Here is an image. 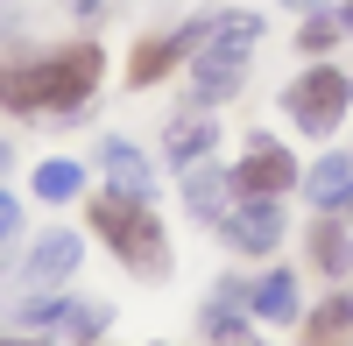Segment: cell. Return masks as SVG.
<instances>
[{
    "label": "cell",
    "instance_id": "obj_21",
    "mask_svg": "<svg viewBox=\"0 0 353 346\" xmlns=\"http://www.w3.org/2000/svg\"><path fill=\"white\" fill-rule=\"evenodd\" d=\"M8 28H14V0H0V36H8Z\"/></svg>",
    "mask_w": 353,
    "mask_h": 346
},
{
    "label": "cell",
    "instance_id": "obj_6",
    "mask_svg": "<svg viewBox=\"0 0 353 346\" xmlns=\"http://www.w3.org/2000/svg\"><path fill=\"white\" fill-rule=\"evenodd\" d=\"M297 184V163H290V149H276V141H261V149L233 170V191H248V198H276Z\"/></svg>",
    "mask_w": 353,
    "mask_h": 346
},
{
    "label": "cell",
    "instance_id": "obj_16",
    "mask_svg": "<svg viewBox=\"0 0 353 346\" xmlns=\"http://www.w3.org/2000/svg\"><path fill=\"white\" fill-rule=\"evenodd\" d=\"M212 149V121H170V163H198Z\"/></svg>",
    "mask_w": 353,
    "mask_h": 346
},
{
    "label": "cell",
    "instance_id": "obj_3",
    "mask_svg": "<svg viewBox=\"0 0 353 346\" xmlns=\"http://www.w3.org/2000/svg\"><path fill=\"white\" fill-rule=\"evenodd\" d=\"M254 36H261V21H254L248 8H241V14H219V21H212V36H205V50H198V71H191V92H198L205 106H212V99H226L233 85H241Z\"/></svg>",
    "mask_w": 353,
    "mask_h": 346
},
{
    "label": "cell",
    "instance_id": "obj_11",
    "mask_svg": "<svg viewBox=\"0 0 353 346\" xmlns=\"http://www.w3.org/2000/svg\"><path fill=\"white\" fill-rule=\"evenodd\" d=\"M106 177H113V191H121V198H149V163H141L121 134L106 141Z\"/></svg>",
    "mask_w": 353,
    "mask_h": 346
},
{
    "label": "cell",
    "instance_id": "obj_26",
    "mask_svg": "<svg viewBox=\"0 0 353 346\" xmlns=\"http://www.w3.org/2000/svg\"><path fill=\"white\" fill-rule=\"evenodd\" d=\"M0 170H8V141H0Z\"/></svg>",
    "mask_w": 353,
    "mask_h": 346
},
{
    "label": "cell",
    "instance_id": "obj_13",
    "mask_svg": "<svg viewBox=\"0 0 353 346\" xmlns=\"http://www.w3.org/2000/svg\"><path fill=\"white\" fill-rule=\"evenodd\" d=\"M78 184H85V170H78L71 156H57V163H43V170H36V198H50V205H64Z\"/></svg>",
    "mask_w": 353,
    "mask_h": 346
},
{
    "label": "cell",
    "instance_id": "obj_19",
    "mask_svg": "<svg viewBox=\"0 0 353 346\" xmlns=\"http://www.w3.org/2000/svg\"><path fill=\"white\" fill-rule=\"evenodd\" d=\"M71 311L78 304H64V297H36V304H21V325H71Z\"/></svg>",
    "mask_w": 353,
    "mask_h": 346
},
{
    "label": "cell",
    "instance_id": "obj_25",
    "mask_svg": "<svg viewBox=\"0 0 353 346\" xmlns=\"http://www.w3.org/2000/svg\"><path fill=\"white\" fill-rule=\"evenodd\" d=\"M78 8H85V14H92V8H99V0H78Z\"/></svg>",
    "mask_w": 353,
    "mask_h": 346
},
{
    "label": "cell",
    "instance_id": "obj_10",
    "mask_svg": "<svg viewBox=\"0 0 353 346\" xmlns=\"http://www.w3.org/2000/svg\"><path fill=\"white\" fill-rule=\"evenodd\" d=\"M248 311H261V318H297V276H290V269L261 276L248 290Z\"/></svg>",
    "mask_w": 353,
    "mask_h": 346
},
{
    "label": "cell",
    "instance_id": "obj_14",
    "mask_svg": "<svg viewBox=\"0 0 353 346\" xmlns=\"http://www.w3.org/2000/svg\"><path fill=\"white\" fill-rule=\"evenodd\" d=\"M339 339H353V297H332L311 318V346H339Z\"/></svg>",
    "mask_w": 353,
    "mask_h": 346
},
{
    "label": "cell",
    "instance_id": "obj_8",
    "mask_svg": "<svg viewBox=\"0 0 353 346\" xmlns=\"http://www.w3.org/2000/svg\"><path fill=\"white\" fill-rule=\"evenodd\" d=\"M304 191H311V205H346V198H353V163L346 156H325V163H311L304 170Z\"/></svg>",
    "mask_w": 353,
    "mask_h": 346
},
{
    "label": "cell",
    "instance_id": "obj_2",
    "mask_svg": "<svg viewBox=\"0 0 353 346\" xmlns=\"http://www.w3.org/2000/svg\"><path fill=\"white\" fill-rule=\"evenodd\" d=\"M92 226L113 241V254L134 269V276H163V226H156V212H149V198H99L92 205Z\"/></svg>",
    "mask_w": 353,
    "mask_h": 346
},
{
    "label": "cell",
    "instance_id": "obj_27",
    "mask_svg": "<svg viewBox=\"0 0 353 346\" xmlns=\"http://www.w3.org/2000/svg\"><path fill=\"white\" fill-rule=\"evenodd\" d=\"M346 21H353V0H346Z\"/></svg>",
    "mask_w": 353,
    "mask_h": 346
},
{
    "label": "cell",
    "instance_id": "obj_4",
    "mask_svg": "<svg viewBox=\"0 0 353 346\" xmlns=\"http://www.w3.org/2000/svg\"><path fill=\"white\" fill-rule=\"evenodd\" d=\"M283 106H290V121H297L304 134H332V128L346 121V106H353V78L332 71V64H318V71H304V78H290Z\"/></svg>",
    "mask_w": 353,
    "mask_h": 346
},
{
    "label": "cell",
    "instance_id": "obj_17",
    "mask_svg": "<svg viewBox=\"0 0 353 346\" xmlns=\"http://www.w3.org/2000/svg\"><path fill=\"white\" fill-rule=\"evenodd\" d=\"M311 247H318V269H332V276H339V269L353 262V247H346V234H339L332 219H325V226H318V234H311Z\"/></svg>",
    "mask_w": 353,
    "mask_h": 346
},
{
    "label": "cell",
    "instance_id": "obj_22",
    "mask_svg": "<svg viewBox=\"0 0 353 346\" xmlns=\"http://www.w3.org/2000/svg\"><path fill=\"white\" fill-rule=\"evenodd\" d=\"M283 8H325V0H283Z\"/></svg>",
    "mask_w": 353,
    "mask_h": 346
},
{
    "label": "cell",
    "instance_id": "obj_24",
    "mask_svg": "<svg viewBox=\"0 0 353 346\" xmlns=\"http://www.w3.org/2000/svg\"><path fill=\"white\" fill-rule=\"evenodd\" d=\"M0 346H36V339H0Z\"/></svg>",
    "mask_w": 353,
    "mask_h": 346
},
{
    "label": "cell",
    "instance_id": "obj_7",
    "mask_svg": "<svg viewBox=\"0 0 353 346\" xmlns=\"http://www.w3.org/2000/svg\"><path fill=\"white\" fill-rule=\"evenodd\" d=\"M226 241L241 254H269L283 241V219H276V198H248L241 212H226Z\"/></svg>",
    "mask_w": 353,
    "mask_h": 346
},
{
    "label": "cell",
    "instance_id": "obj_9",
    "mask_svg": "<svg viewBox=\"0 0 353 346\" xmlns=\"http://www.w3.org/2000/svg\"><path fill=\"white\" fill-rule=\"evenodd\" d=\"M71 269H78V241L71 234H43L36 254H28V276H36V283H64Z\"/></svg>",
    "mask_w": 353,
    "mask_h": 346
},
{
    "label": "cell",
    "instance_id": "obj_20",
    "mask_svg": "<svg viewBox=\"0 0 353 346\" xmlns=\"http://www.w3.org/2000/svg\"><path fill=\"white\" fill-rule=\"evenodd\" d=\"M14 234H21V205H14V198H8V191H0V247H8Z\"/></svg>",
    "mask_w": 353,
    "mask_h": 346
},
{
    "label": "cell",
    "instance_id": "obj_28",
    "mask_svg": "<svg viewBox=\"0 0 353 346\" xmlns=\"http://www.w3.org/2000/svg\"><path fill=\"white\" fill-rule=\"evenodd\" d=\"M346 205H353V198H346Z\"/></svg>",
    "mask_w": 353,
    "mask_h": 346
},
{
    "label": "cell",
    "instance_id": "obj_15",
    "mask_svg": "<svg viewBox=\"0 0 353 346\" xmlns=\"http://www.w3.org/2000/svg\"><path fill=\"white\" fill-rule=\"evenodd\" d=\"M241 311H248V290H241V283H226V290L212 297V311H205V332L233 339V332H241Z\"/></svg>",
    "mask_w": 353,
    "mask_h": 346
},
{
    "label": "cell",
    "instance_id": "obj_5",
    "mask_svg": "<svg viewBox=\"0 0 353 346\" xmlns=\"http://www.w3.org/2000/svg\"><path fill=\"white\" fill-rule=\"evenodd\" d=\"M205 36H212V28H205V21H184V28H170V36H149V43H141L134 50V64H128V78L134 85H156L170 64H176V57H191Z\"/></svg>",
    "mask_w": 353,
    "mask_h": 346
},
{
    "label": "cell",
    "instance_id": "obj_1",
    "mask_svg": "<svg viewBox=\"0 0 353 346\" xmlns=\"http://www.w3.org/2000/svg\"><path fill=\"white\" fill-rule=\"evenodd\" d=\"M92 85H99V50L92 43L21 57V64L0 57V106L8 113H71V106L92 99Z\"/></svg>",
    "mask_w": 353,
    "mask_h": 346
},
{
    "label": "cell",
    "instance_id": "obj_23",
    "mask_svg": "<svg viewBox=\"0 0 353 346\" xmlns=\"http://www.w3.org/2000/svg\"><path fill=\"white\" fill-rule=\"evenodd\" d=\"M226 346H261V339H241V332H233V339H226Z\"/></svg>",
    "mask_w": 353,
    "mask_h": 346
},
{
    "label": "cell",
    "instance_id": "obj_18",
    "mask_svg": "<svg viewBox=\"0 0 353 346\" xmlns=\"http://www.w3.org/2000/svg\"><path fill=\"white\" fill-rule=\"evenodd\" d=\"M346 36V14H332V8H311V21H304V50H332Z\"/></svg>",
    "mask_w": 353,
    "mask_h": 346
},
{
    "label": "cell",
    "instance_id": "obj_12",
    "mask_svg": "<svg viewBox=\"0 0 353 346\" xmlns=\"http://www.w3.org/2000/svg\"><path fill=\"white\" fill-rule=\"evenodd\" d=\"M226 177L219 170H191V184H184V205H191V219H219V205H226Z\"/></svg>",
    "mask_w": 353,
    "mask_h": 346
}]
</instances>
